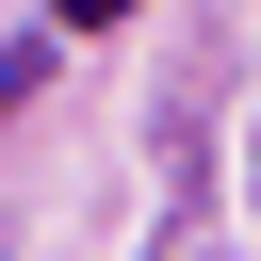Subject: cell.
Wrapping results in <instances>:
<instances>
[{
	"label": "cell",
	"mask_w": 261,
	"mask_h": 261,
	"mask_svg": "<svg viewBox=\"0 0 261 261\" xmlns=\"http://www.w3.org/2000/svg\"><path fill=\"white\" fill-rule=\"evenodd\" d=\"M49 16H65V33H114V16H130V0H49Z\"/></svg>",
	"instance_id": "6da1fadb"
}]
</instances>
